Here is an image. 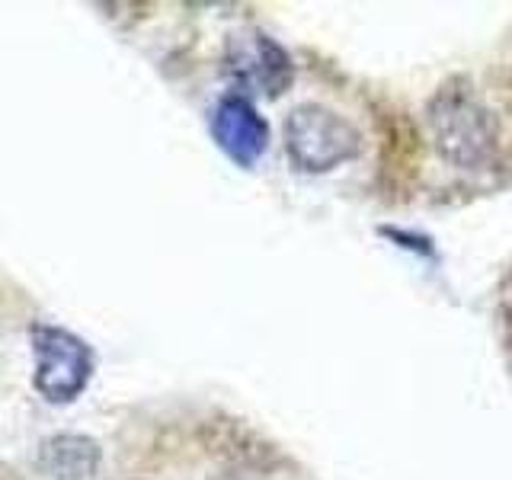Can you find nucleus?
I'll return each instance as SVG.
<instances>
[{"label": "nucleus", "mask_w": 512, "mask_h": 480, "mask_svg": "<svg viewBox=\"0 0 512 480\" xmlns=\"http://www.w3.org/2000/svg\"><path fill=\"white\" fill-rule=\"evenodd\" d=\"M426 122L445 164L458 170H487L500 151V122L493 109L471 90L468 80H448L432 96Z\"/></svg>", "instance_id": "f257e3e1"}, {"label": "nucleus", "mask_w": 512, "mask_h": 480, "mask_svg": "<svg viewBox=\"0 0 512 480\" xmlns=\"http://www.w3.org/2000/svg\"><path fill=\"white\" fill-rule=\"evenodd\" d=\"M29 343H32V359H36L32 388L48 404L58 407L74 404L87 391L96 368L90 343L84 336H77L58 324H32Z\"/></svg>", "instance_id": "f03ea898"}, {"label": "nucleus", "mask_w": 512, "mask_h": 480, "mask_svg": "<svg viewBox=\"0 0 512 480\" xmlns=\"http://www.w3.org/2000/svg\"><path fill=\"white\" fill-rule=\"evenodd\" d=\"M285 151L292 164L304 173H327L349 164L362 151L359 128L336 116L333 109L304 103L295 106L285 119Z\"/></svg>", "instance_id": "7ed1b4c3"}, {"label": "nucleus", "mask_w": 512, "mask_h": 480, "mask_svg": "<svg viewBox=\"0 0 512 480\" xmlns=\"http://www.w3.org/2000/svg\"><path fill=\"white\" fill-rule=\"evenodd\" d=\"M228 71L240 87L279 96L292 84V58L266 32H240L228 42Z\"/></svg>", "instance_id": "20e7f679"}, {"label": "nucleus", "mask_w": 512, "mask_h": 480, "mask_svg": "<svg viewBox=\"0 0 512 480\" xmlns=\"http://www.w3.org/2000/svg\"><path fill=\"white\" fill-rule=\"evenodd\" d=\"M212 135L218 141V148L240 167H253L269 148L266 119L240 93H228L218 100L212 112Z\"/></svg>", "instance_id": "39448f33"}, {"label": "nucleus", "mask_w": 512, "mask_h": 480, "mask_svg": "<svg viewBox=\"0 0 512 480\" xmlns=\"http://www.w3.org/2000/svg\"><path fill=\"white\" fill-rule=\"evenodd\" d=\"M103 452L90 436L61 432L39 445V468L52 480H96Z\"/></svg>", "instance_id": "423d86ee"}]
</instances>
